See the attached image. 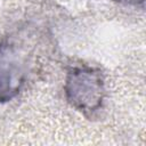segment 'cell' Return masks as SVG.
I'll return each mask as SVG.
<instances>
[{
    "mask_svg": "<svg viewBox=\"0 0 146 146\" xmlns=\"http://www.w3.org/2000/svg\"><path fill=\"white\" fill-rule=\"evenodd\" d=\"M64 94L67 103L87 117L103 110L106 98L105 78L100 68L89 64L71 66L65 75Z\"/></svg>",
    "mask_w": 146,
    "mask_h": 146,
    "instance_id": "cell-1",
    "label": "cell"
},
{
    "mask_svg": "<svg viewBox=\"0 0 146 146\" xmlns=\"http://www.w3.org/2000/svg\"><path fill=\"white\" fill-rule=\"evenodd\" d=\"M116 2L120 3H124V5H130V6H144L145 0H114Z\"/></svg>",
    "mask_w": 146,
    "mask_h": 146,
    "instance_id": "cell-3",
    "label": "cell"
},
{
    "mask_svg": "<svg viewBox=\"0 0 146 146\" xmlns=\"http://www.w3.org/2000/svg\"><path fill=\"white\" fill-rule=\"evenodd\" d=\"M30 54L16 41H0V104L14 99L25 87L33 66Z\"/></svg>",
    "mask_w": 146,
    "mask_h": 146,
    "instance_id": "cell-2",
    "label": "cell"
}]
</instances>
